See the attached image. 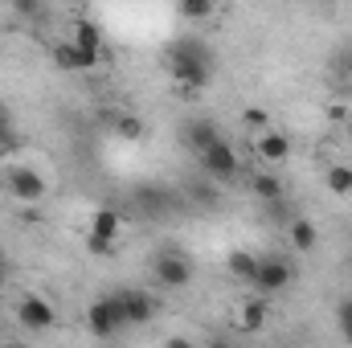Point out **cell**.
Masks as SVG:
<instances>
[{
	"instance_id": "12",
	"label": "cell",
	"mask_w": 352,
	"mask_h": 348,
	"mask_svg": "<svg viewBox=\"0 0 352 348\" xmlns=\"http://www.w3.org/2000/svg\"><path fill=\"white\" fill-rule=\"evenodd\" d=\"M135 201H140V209H144L148 217H160V213H168V205H173V197H168L164 188H156V184H144V188L135 193Z\"/></svg>"
},
{
	"instance_id": "15",
	"label": "cell",
	"mask_w": 352,
	"mask_h": 348,
	"mask_svg": "<svg viewBox=\"0 0 352 348\" xmlns=\"http://www.w3.org/2000/svg\"><path fill=\"white\" fill-rule=\"evenodd\" d=\"M226 266H230V274H234V279H242V283H254V270H258V254H250V250H230Z\"/></svg>"
},
{
	"instance_id": "5",
	"label": "cell",
	"mask_w": 352,
	"mask_h": 348,
	"mask_svg": "<svg viewBox=\"0 0 352 348\" xmlns=\"http://www.w3.org/2000/svg\"><path fill=\"white\" fill-rule=\"evenodd\" d=\"M4 184H8V193H12V201H21V205H41L45 201V180L41 173H33V168H8L4 173Z\"/></svg>"
},
{
	"instance_id": "16",
	"label": "cell",
	"mask_w": 352,
	"mask_h": 348,
	"mask_svg": "<svg viewBox=\"0 0 352 348\" xmlns=\"http://www.w3.org/2000/svg\"><path fill=\"white\" fill-rule=\"evenodd\" d=\"M266 324V303L263 299H246L242 307H238V328L242 332H258Z\"/></svg>"
},
{
	"instance_id": "3",
	"label": "cell",
	"mask_w": 352,
	"mask_h": 348,
	"mask_svg": "<svg viewBox=\"0 0 352 348\" xmlns=\"http://www.w3.org/2000/svg\"><path fill=\"white\" fill-rule=\"evenodd\" d=\"M197 160H201V168L213 176V180H230V176H238V168H242V160H238V152H234V144L226 135L213 140L209 148H201Z\"/></svg>"
},
{
	"instance_id": "24",
	"label": "cell",
	"mask_w": 352,
	"mask_h": 348,
	"mask_svg": "<svg viewBox=\"0 0 352 348\" xmlns=\"http://www.w3.org/2000/svg\"><path fill=\"white\" fill-rule=\"evenodd\" d=\"M336 316H340V332H344V340H352V299H344V303L336 307Z\"/></svg>"
},
{
	"instance_id": "11",
	"label": "cell",
	"mask_w": 352,
	"mask_h": 348,
	"mask_svg": "<svg viewBox=\"0 0 352 348\" xmlns=\"http://www.w3.org/2000/svg\"><path fill=\"white\" fill-rule=\"evenodd\" d=\"M287 238H291V246L303 250V254H311V250L320 246V230H316L307 217H295V221L287 226Z\"/></svg>"
},
{
	"instance_id": "1",
	"label": "cell",
	"mask_w": 352,
	"mask_h": 348,
	"mask_svg": "<svg viewBox=\"0 0 352 348\" xmlns=\"http://www.w3.org/2000/svg\"><path fill=\"white\" fill-rule=\"evenodd\" d=\"M209 50H205V41H197V37H180L173 41V50H168V74H173L176 83L184 90H197L209 83Z\"/></svg>"
},
{
	"instance_id": "19",
	"label": "cell",
	"mask_w": 352,
	"mask_h": 348,
	"mask_svg": "<svg viewBox=\"0 0 352 348\" xmlns=\"http://www.w3.org/2000/svg\"><path fill=\"white\" fill-rule=\"evenodd\" d=\"M176 8H180V17H184V21H209V17L217 12V4H213V0H176Z\"/></svg>"
},
{
	"instance_id": "7",
	"label": "cell",
	"mask_w": 352,
	"mask_h": 348,
	"mask_svg": "<svg viewBox=\"0 0 352 348\" xmlns=\"http://www.w3.org/2000/svg\"><path fill=\"white\" fill-rule=\"evenodd\" d=\"M291 279H295V270H291V262L287 259H258V270H254V283L250 287H258L263 295L270 291H283V287H291Z\"/></svg>"
},
{
	"instance_id": "26",
	"label": "cell",
	"mask_w": 352,
	"mask_h": 348,
	"mask_svg": "<svg viewBox=\"0 0 352 348\" xmlns=\"http://www.w3.org/2000/svg\"><path fill=\"white\" fill-rule=\"evenodd\" d=\"M0 131H12V115H8V107L0 102Z\"/></svg>"
},
{
	"instance_id": "23",
	"label": "cell",
	"mask_w": 352,
	"mask_h": 348,
	"mask_svg": "<svg viewBox=\"0 0 352 348\" xmlns=\"http://www.w3.org/2000/svg\"><path fill=\"white\" fill-rule=\"evenodd\" d=\"M87 250L94 259H107L115 250V238H102V234H87Z\"/></svg>"
},
{
	"instance_id": "13",
	"label": "cell",
	"mask_w": 352,
	"mask_h": 348,
	"mask_svg": "<svg viewBox=\"0 0 352 348\" xmlns=\"http://www.w3.org/2000/svg\"><path fill=\"white\" fill-rule=\"evenodd\" d=\"M111 131L119 135V140H144L148 135V127H144V119L140 115H127V111H119V115H111Z\"/></svg>"
},
{
	"instance_id": "9",
	"label": "cell",
	"mask_w": 352,
	"mask_h": 348,
	"mask_svg": "<svg viewBox=\"0 0 352 348\" xmlns=\"http://www.w3.org/2000/svg\"><path fill=\"white\" fill-rule=\"evenodd\" d=\"M258 160H266V164H283L287 156H291V140L283 135V131H274V127H266V131H258Z\"/></svg>"
},
{
	"instance_id": "2",
	"label": "cell",
	"mask_w": 352,
	"mask_h": 348,
	"mask_svg": "<svg viewBox=\"0 0 352 348\" xmlns=\"http://www.w3.org/2000/svg\"><path fill=\"white\" fill-rule=\"evenodd\" d=\"M87 328L98 336V340H111L127 328V316H123V303L119 295H107V299H94L87 307Z\"/></svg>"
},
{
	"instance_id": "4",
	"label": "cell",
	"mask_w": 352,
	"mask_h": 348,
	"mask_svg": "<svg viewBox=\"0 0 352 348\" xmlns=\"http://www.w3.org/2000/svg\"><path fill=\"white\" fill-rule=\"evenodd\" d=\"M152 274H156V283L164 291H180V287L192 283V262L184 259V254H176V250H160L152 259Z\"/></svg>"
},
{
	"instance_id": "6",
	"label": "cell",
	"mask_w": 352,
	"mask_h": 348,
	"mask_svg": "<svg viewBox=\"0 0 352 348\" xmlns=\"http://www.w3.org/2000/svg\"><path fill=\"white\" fill-rule=\"evenodd\" d=\"M16 324L29 328V332H50V328L58 324V312H54L50 299H41V295H25V299L16 303Z\"/></svg>"
},
{
	"instance_id": "25",
	"label": "cell",
	"mask_w": 352,
	"mask_h": 348,
	"mask_svg": "<svg viewBox=\"0 0 352 348\" xmlns=\"http://www.w3.org/2000/svg\"><path fill=\"white\" fill-rule=\"evenodd\" d=\"M12 8H16L21 17H37V8H41V0H12Z\"/></svg>"
},
{
	"instance_id": "22",
	"label": "cell",
	"mask_w": 352,
	"mask_h": 348,
	"mask_svg": "<svg viewBox=\"0 0 352 348\" xmlns=\"http://www.w3.org/2000/svg\"><path fill=\"white\" fill-rule=\"evenodd\" d=\"M242 123H246L250 131H266V127H270V115H266L263 107H246V111H242Z\"/></svg>"
},
{
	"instance_id": "21",
	"label": "cell",
	"mask_w": 352,
	"mask_h": 348,
	"mask_svg": "<svg viewBox=\"0 0 352 348\" xmlns=\"http://www.w3.org/2000/svg\"><path fill=\"white\" fill-rule=\"evenodd\" d=\"M74 41H78V45H87V50H98V54H102V33H98V25H90V21H78Z\"/></svg>"
},
{
	"instance_id": "8",
	"label": "cell",
	"mask_w": 352,
	"mask_h": 348,
	"mask_svg": "<svg viewBox=\"0 0 352 348\" xmlns=\"http://www.w3.org/2000/svg\"><path fill=\"white\" fill-rule=\"evenodd\" d=\"M98 50H87V45H78V41H62V45H54V62L62 66V70H90V66H98Z\"/></svg>"
},
{
	"instance_id": "17",
	"label": "cell",
	"mask_w": 352,
	"mask_h": 348,
	"mask_svg": "<svg viewBox=\"0 0 352 348\" xmlns=\"http://www.w3.org/2000/svg\"><path fill=\"white\" fill-rule=\"evenodd\" d=\"M119 230H123V217H119L115 209H98V213L90 217V234H102V238H119Z\"/></svg>"
},
{
	"instance_id": "27",
	"label": "cell",
	"mask_w": 352,
	"mask_h": 348,
	"mask_svg": "<svg viewBox=\"0 0 352 348\" xmlns=\"http://www.w3.org/2000/svg\"><path fill=\"white\" fill-rule=\"evenodd\" d=\"M4 274H8V262H4V254H0V283H4Z\"/></svg>"
},
{
	"instance_id": "18",
	"label": "cell",
	"mask_w": 352,
	"mask_h": 348,
	"mask_svg": "<svg viewBox=\"0 0 352 348\" xmlns=\"http://www.w3.org/2000/svg\"><path fill=\"white\" fill-rule=\"evenodd\" d=\"M250 188H254V197H263V201H283V184H278L274 173H254L250 176Z\"/></svg>"
},
{
	"instance_id": "10",
	"label": "cell",
	"mask_w": 352,
	"mask_h": 348,
	"mask_svg": "<svg viewBox=\"0 0 352 348\" xmlns=\"http://www.w3.org/2000/svg\"><path fill=\"white\" fill-rule=\"evenodd\" d=\"M119 303H123L127 324H148V320L156 316V303H152V295H144V291H119Z\"/></svg>"
},
{
	"instance_id": "14",
	"label": "cell",
	"mask_w": 352,
	"mask_h": 348,
	"mask_svg": "<svg viewBox=\"0 0 352 348\" xmlns=\"http://www.w3.org/2000/svg\"><path fill=\"white\" fill-rule=\"evenodd\" d=\"M213 140H221V131H217V123H209V119H197V123H188V131H184V144H188L192 152L209 148Z\"/></svg>"
},
{
	"instance_id": "20",
	"label": "cell",
	"mask_w": 352,
	"mask_h": 348,
	"mask_svg": "<svg viewBox=\"0 0 352 348\" xmlns=\"http://www.w3.org/2000/svg\"><path fill=\"white\" fill-rule=\"evenodd\" d=\"M324 180H328V188H332L336 197H352V168L349 164H332Z\"/></svg>"
}]
</instances>
